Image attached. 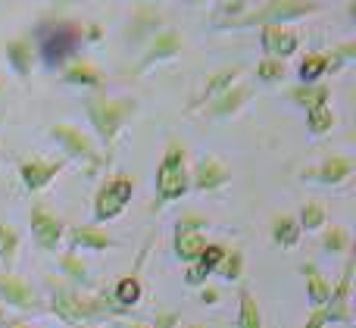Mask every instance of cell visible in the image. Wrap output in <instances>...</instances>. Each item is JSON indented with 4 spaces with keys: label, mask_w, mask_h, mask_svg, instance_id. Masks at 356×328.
Returning <instances> with one entry per match:
<instances>
[{
    "label": "cell",
    "mask_w": 356,
    "mask_h": 328,
    "mask_svg": "<svg viewBox=\"0 0 356 328\" xmlns=\"http://www.w3.org/2000/svg\"><path fill=\"white\" fill-rule=\"evenodd\" d=\"M13 322H10V319H6V313L3 310H0V328H10Z\"/></svg>",
    "instance_id": "cell-40"
},
{
    "label": "cell",
    "mask_w": 356,
    "mask_h": 328,
    "mask_svg": "<svg viewBox=\"0 0 356 328\" xmlns=\"http://www.w3.org/2000/svg\"><path fill=\"white\" fill-rule=\"evenodd\" d=\"M191 188L188 166H184V147L181 144H169L163 154L160 166H156V204H172V200L184 197Z\"/></svg>",
    "instance_id": "cell-3"
},
{
    "label": "cell",
    "mask_w": 356,
    "mask_h": 328,
    "mask_svg": "<svg viewBox=\"0 0 356 328\" xmlns=\"http://www.w3.org/2000/svg\"><path fill=\"white\" fill-rule=\"evenodd\" d=\"M307 125L313 135H325L334 125V113L328 106H316V110H307Z\"/></svg>",
    "instance_id": "cell-28"
},
{
    "label": "cell",
    "mask_w": 356,
    "mask_h": 328,
    "mask_svg": "<svg viewBox=\"0 0 356 328\" xmlns=\"http://www.w3.org/2000/svg\"><path fill=\"white\" fill-rule=\"evenodd\" d=\"M141 281L135 279V275H125V279L116 281V288H113V300L119 304V310H129V306H135L138 300H141Z\"/></svg>",
    "instance_id": "cell-20"
},
{
    "label": "cell",
    "mask_w": 356,
    "mask_h": 328,
    "mask_svg": "<svg viewBox=\"0 0 356 328\" xmlns=\"http://www.w3.org/2000/svg\"><path fill=\"white\" fill-rule=\"evenodd\" d=\"M63 79H66L69 85H85V88H100L104 85L100 72L94 66H88V63H72V66H66Z\"/></svg>",
    "instance_id": "cell-23"
},
{
    "label": "cell",
    "mask_w": 356,
    "mask_h": 328,
    "mask_svg": "<svg viewBox=\"0 0 356 328\" xmlns=\"http://www.w3.org/2000/svg\"><path fill=\"white\" fill-rule=\"evenodd\" d=\"M131 191H135V179H131V175H113L97 191V197H94V219H97V222L116 219L119 213L129 206Z\"/></svg>",
    "instance_id": "cell-5"
},
{
    "label": "cell",
    "mask_w": 356,
    "mask_h": 328,
    "mask_svg": "<svg viewBox=\"0 0 356 328\" xmlns=\"http://www.w3.org/2000/svg\"><path fill=\"white\" fill-rule=\"evenodd\" d=\"M31 235H35L41 250H54L63 238V222L56 216H50L44 206H35L31 210Z\"/></svg>",
    "instance_id": "cell-10"
},
{
    "label": "cell",
    "mask_w": 356,
    "mask_h": 328,
    "mask_svg": "<svg viewBox=\"0 0 356 328\" xmlns=\"http://www.w3.org/2000/svg\"><path fill=\"white\" fill-rule=\"evenodd\" d=\"M328 69H332V60H328L325 54H309L307 60L300 63V69H297V72H300L303 85H313V81H319Z\"/></svg>",
    "instance_id": "cell-25"
},
{
    "label": "cell",
    "mask_w": 356,
    "mask_h": 328,
    "mask_svg": "<svg viewBox=\"0 0 356 328\" xmlns=\"http://www.w3.org/2000/svg\"><path fill=\"white\" fill-rule=\"evenodd\" d=\"M119 328H147V325H141V322H122Z\"/></svg>",
    "instance_id": "cell-41"
},
{
    "label": "cell",
    "mask_w": 356,
    "mask_h": 328,
    "mask_svg": "<svg viewBox=\"0 0 356 328\" xmlns=\"http://www.w3.org/2000/svg\"><path fill=\"white\" fill-rule=\"evenodd\" d=\"M313 10V0H269L259 10L247 13L241 19H232V25H284L288 19H300Z\"/></svg>",
    "instance_id": "cell-4"
},
{
    "label": "cell",
    "mask_w": 356,
    "mask_h": 328,
    "mask_svg": "<svg viewBox=\"0 0 356 328\" xmlns=\"http://www.w3.org/2000/svg\"><path fill=\"white\" fill-rule=\"evenodd\" d=\"M178 47H181V38H178L175 31H163V35L154 41V47L147 50V56H144V60L138 63V72H144V69H147L150 63H156V60L175 56V54H178Z\"/></svg>",
    "instance_id": "cell-15"
},
{
    "label": "cell",
    "mask_w": 356,
    "mask_h": 328,
    "mask_svg": "<svg viewBox=\"0 0 356 328\" xmlns=\"http://www.w3.org/2000/svg\"><path fill=\"white\" fill-rule=\"evenodd\" d=\"M350 279H353V260H347L344 275H341L338 288H332V297L322 306L328 316V322H350Z\"/></svg>",
    "instance_id": "cell-8"
},
{
    "label": "cell",
    "mask_w": 356,
    "mask_h": 328,
    "mask_svg": "<svg viewBox=\"0 0 356 328\" xmlns=\"http://www.w3.org/2000/svg\"><path fill=\"white\" fill-rule=\"evenodd\" d=\"M216 272L228 281H238L241 272H244V256H241V250H232V254L225 250V256H222V263L216 266Z\"/></svg>",
    "instance_id": "cell-29"
},
{
    "label": "cell",
    "mask_w": 356,
    "mask_h": 328,
    "mask_svg": "<svg viewBox=\"0 0 356 328\" xmlns=\"http://www.w3.org/2000/svg\"><path fill=\"white\" fill-rule=\"evenodd\" d=\"M282 75H284V63L282 60H272V56H266V60L257 66V79L259 81H278Z\"/></svg>",
    "instance_id": "cell-33"
},
{
    "label": "cell",
    "mask_w": 356,
    "mask_h": 328,
    "mask_svg": "<svg viewBox=\"0 0 356 328\" xmlns=\"http://www.w3.org/2000/svg\"><path fill=\"white\" fill-rule=\"evenodd\" d=\"M85 106H88V119H91L94 131L100 135V141H104L106 147L116 141L125 119L135 113V100H110V97H100V94L88 97Z\"/></svg>",
    "instance_id": "cell-2"
},
{
    "label": "cell",
    "mask_w": 356,
    "mask_h": 328,
    "mask_svg": "<svg viewBox=\"0 0 356 328\" xmlns=\"http://www.w3.org/2000/svg\"><path fill=\"white\" fill-rule=\"evenodd\" d=\"M325 322H328L325 310H313V316L307 319V325H303V328H325Z\"/></svg>",
    "instance_id": "cell-36"
},
{
    "label": "cell",
    "mask_w": 356,
    "mask_h": 328,
    "mask_svg": "<svg viewBox=\"0 0 356 328\" xmlns=\"http://www.w3.org/2000/svg\"><path fill=\"white\" fill-rule=\"evenodd\" d=\"M175 325H178L175 313H163V316H156V325L154 328H175Z\"/></svg>",
    "instance_id": "cell-37"
},
{
    "label": "cell",
    "mask_w": 356,
    "mask_h": 328,
    "mask_svg": "<svg viewBox=\"0 0 356 328\" xmlns=\"http://www.w3.org/2000/svg\"><path fill=\"white\" fill-rule=\"evenodd\" d=\"M294 104L307 106V110H316V106H328V88L325 85H300L288 94Z\"/></svg>",
    "instance_id": "cell-19"
},
{
    "label": "cell",
    "mask_w": 356,
    "mask_h": 328,
    "mask_svg": "<svg viewBox=\"0 0 356 328\" xmlns=\"http://www.w3.org/2000/svg\"><path fill=\"white\" fill-rule=\"evenodd\" d=\"M69 244L72 247H88V250H106L113 241L97 229H72L69 231Z\"/></svg>",
    "instance_id": "cell-24"
},
{
    "label": "cell",
    "mask_w": 356,
    "mask_h": 328,
    "mask_svg": "<svg viewBox=\"0 0 356 328\" xmlns=\"http://www.w3.org/2000/svg\"><path fill=\"white\" fill-rule=\"evenodd\" d=\"M247 97H250V88H234V91H232V88H228V91L222 94V97L216 100V104L209 106L207 113H209V116H228V113H234V110H238V106L244 104Z\"/></svg>",
    "instance_id": "cell-26"
},
{
    "label": "cell",
    "mask_w": 356,
    "mask_h": 328,
    "mask_svg": "<svg viewBox=\"0 0 356 328\" xmlns=\"http://www.w3.org/2000/svg\"><path fill=\"white\" fill-rule=\"evenodd\" d=\"M263 50L272 60H284L297 50V31L288 25H263Z\"/></svg>",
    "instance_id": "cell-11"
},
{
    "label": "cell",
    "mask_w": 356,
    "mask_h": 328,
    "mask_svg": "<svg viewBox=\"0 0 356 328\" xmlns=\"http://www.w3.org/2000/svg\"><path fill=\"white\" fill-rule=\"evenodd\" d=\"M300 229H307V231H313V229H322L325 225V210H322V204H307L300 210Z\"/></svg>",
    "instance_id": "cell-31"
},
{
    "label": "cell",
    "mask_w": 356,
    "mask_h": 328,
    "mask_svg": "<svg viewBox=\"0 0 356 328\" xmlns=\"http://www.w3.org/2000/svg\"><path fill=\"white\" fill-rule=\"evenodd\" d=\"M0 297L10 306H19V310H31L35 306V291L22 279H16V275H0Z\"/></svg>",
    "instance_id": "cell-13"
},
{
    "label": "cell",
    "mask_w": 356,
    "mask_h": 328,
    "mask_svg": "<svg viewBox=\"0 0 356 328\" xmlns=\"http://www.w3.org/2000/svg\"><path fill=\"white\" fill-rule=\"evenodd\" d=\"M238 328H263L259 306L247 288H241V294H238Z\"/></svg>",
    "instance_id": "cell-17"
},
{
    "label": "cell",
    "mask_w": 356,
    "mask_h": 328,
    "mask_svg": "<svg viewBox=\"0 0 356 328\" xmlns=\"http://www.w3.org/2000/svg\"><path fill=\"white\" fill-rule=\"evenodd\" d=\"M225 181H228V169L222 166L219 160L207 156V160L197 163V169H194V188H200V191H216V188H222Z\"/></svg>",
    "instance_id": "cell-14"
},
{
    "label": "cell",
    "mask_w": 356,
    "mask_h": 328,
    "mask_svg": "<svg viewBox=\"0 0 356 328\" xmlns=\"http://www.w3.org/2000/svg\"><path fill=\"white\" fill-rule=\"evenodd\" d=\"M81 41H85V28L79 22H69V19L47 22L38 28V44H41V56L47 66H63L69 56L79 54Z\"/></svg>",
    "instance_id": "cell-1"
},
{
    "label": "cell",
    "mask_w": 356,
    "mask_h": 328,
    "mask_svg": "<svg viewBox=\"0 0 356 328\" xmlns=\"http://www.w3.org/2000/svg\"><path fill=\"white\" fill-rule=\"evenodd\" d=\"M203 300H207V304H216V300H219V294H216V291H203Z\"/></svg>",
    "instance_id": "cell-39"
},
{
    "label": "cell",
    "mask_w": 356,
    "mask_h": 328,
    "mask_svg": "<svg viewBox=\"0 0 356 328\" xmlns=\"http://www.w3.org/2000/svg\"><path fill=\"white\" fill-rule=\"evenodd\" d=\"M16 250H19V231L13 225H0V260H3L6 269L16 260Z\"/></svg>",
    "instance_id": "cell-27"
},
{
    "label": "cell",
    "mask_w": 356,
    "mask_h": 328,
    "mask_svg": "<svg viewBox=\"0 0 356 328\" xmlns=\"http://www.w3.org/2000/svg\"><path fill=\"white\" fill-rule=\"evenodd\" d=\"M197 3H200V0H197Z\"/></svg>",
    "instance_id": "cell-44"
},
{
    "label": "cell",
    "mask_w": 356,
    "mask_h": 328,
    "mask_svg": "<svg viewBox=\"0 0 356 328\" xmlns=\"http://www.w3.org/2000/svg\"><path fill=\"white\" fill-rule=\"evenodd\" d=\"M203 219H197V216H188V219H181L178 222V229H175V254H178V260H184V263H197V256L203 254V247H207V238H203Z\"/></svg>",
    "instance_id": "cell-6"
},
{
    "label": "cell",
    "mask_w": 356,
    "mask_h": 328,
    "mask_svg": "<svg viewBox=\"0 0 356 328\" xmlns=\"http://www.w3.org/2000/svg\"><path fill=\"white\" fill-rule=\"evenodd\" d=\"M50 135H54L56 141H60L63 147H66V154H69V156H75V160H85L91 172L100 166L97 150L91 147V141H88V138L81 135L79 129H72V125H54V129H50Z\"/></svg>",
    "instance_id": "cell-7"
},
{
    "label": "cell",
    "mask_w": 356,
    "mask_h": 328,
    "mask_svg": "<svg viewBox=\"0 0 356 328\" xmlns=\"http://www.w3.org/2000/svg\"><path fill=\"white\" fill-rule=\"evenodd\" d=\"M60 266H63V272H69L75 281H85V279H88V275H85V272H88V269H85V263H81L75 254H66V256H63V260H60Z\"/></svg>",
    "instance_id": "cell-34"
},
{
    "label": "cell",
    "mask_w": 356,
    "mask_h": 328,
    "mask_svg": "<svg viewBox=\"0 0 356 328\" xmlns=\"http://www.w3.org/2000/svg\"><path fill=\"white\" fill-rule=\"evenodd\" d=\"M6 56H10V66L16 69L19 75L31 72V41L29 38H19V41L6 44Z\"/></svg>",
    "instance_id": "cell-22"
},
{
    "label": "cell",
    "mask_w": 356,
    "mask_h": 328,
    "mask_svg": "<svg viewBox=\"0 0 356 328\" xmlns=\"http://www.w3.org/2000/svg\"><path fill=\"white\" fill-rule=\"evenodd\" d=\"M0 88H3V81H0Z\"/></svg>",
    "instance_id": "cell-43"
},
{
    "label": "cell",
    "mask_w": 356,
    "mask_h": 328,
    "mask_svg": "<svg viewBox=\"0 0 356 328\" xmlns=\"http://www.w3.org/2000/svg\"><path fill=\"white\" fill-rule=\"evenodd\" d=\"M97 38H100V28L97 25H91V28H88V41H97Z\"/></svg>",
    "instance_id": "cell-38"
},
{
    "label": "cell",
    "mask_w": 356,
    "mask_h": 328,
    "mask_svg": "<svg viewBox=\"0 0 356 328\" xmlns=\"http://www.w3.org/2000/svg\"><path fill=\"white\" fill-rule=\"evenodd\" d=\"M303 279H307V294H309V304L316 306V310H322V306L328 304V297H332V285H328L325 279L319 275V269L316 266H303L300 269Z\"/></svg>",
    "instance_id": "cell-16"
},
{
    "label": "cell",
    "mask_w": 356,
    "mask_h": 328,
    "mask_svg": "<svg viewBox=\"0 0 356 328\" xmlns=\"http://www.w3.org/2000/svg\"><path fill=\"white\" fill-rule=\"evenodd\" d=\"M222 256H225V247H222V244H207V247H203V254L197 256V266L209 275V272H216V266L222 263Z\"/></svg>",
    "instance_id": "cell-32"
},
{
    "label": "cell",
    "mask_w": 356,
    "mask_h": 328,
    "mask_svg": "<svg viewBox=\"0 0 356 328\" xmlns=\"http://www.w3.org/2000/svg\"><path fill=\"white\" fill-rule=\"evenodd\" d=\"M63 166L66 163H47V160H22L19 163V175H22V185L29 188V191H41V188H47L50 181L56 179V175L63 172Z\"/></svg>",
    "instance_id": "cell-9"
},
{
    "label": "cell",
    "mask_w": 356,
    "mask_h": 328,
    "mask_svg": "<svg viewBox=\"0 0 356 328\" xmlns=\"http://www.w3.org/2000/svg\"><path fill=\"white\" fill-rule=\"evenodd\" d=\"M322 247L325 250H332V254H341V250H347L350 247V235H347L341 225H332V229L322 235Z\"/></svg>",
    "instance_id": "cell-30"
},
{
    "label": "cell",
    "mask_w": 356,
    "mask_h": 328,
    "mask_svg": "<svg viewBox=\"0 0 356 328\" xmlns=\"http://www.w3.org/2000/svg\"><path fill=\"white\" fill-rule=\"evenodd\" d=\"M191 328H200V325H191Z\"/></svg>",
    "instance_id": "cell-42"
},
{
    "label": "cell",
    "mask_w": 356,
    "mask_h": 328,
    "mask_svg": "<svg viewBox=\"0 0 356 328\" xmlns=\"http://www.w3.org/2000/svg\"><path fill=\"white\" fill-rule=\"evenodd\" d=\"M184 281H188V285H200V281H207V272H203L197 263H191V269H188V275H184Z\"/></svg>",
    "instance_id": "cell-35"
},
{
    "label": "cell",
    "mask_w": 356,
    "mask_h": 328,
    "mask_svg": "<svg viewBox=\"0 0 356 328\" xmlns=\"http://www.w3.org/2000/svg\"><path fill=\"white\" fill-rule=\"evenodd\" d=\"M300 225H297V219L291 216H275V222H272V241L282 244V247H294L297 241H300Z\"/></svg>",
    "instance_id": "cell-21"
},
{
    "label": "cell",
    "mask_w": 356,
    "mask_h": 328,
    "mask_svg": "<svg viewBox=\"0 0 356 328\" xmlns=\"http://www.w3.org/2000/svg\"><path fill=\"white\" fill-rule=\"evenodd\" d=\"M241 75V69L234 66V69H222V72H216V75H209V81L203 85V91H200V97L194 100V106H200L203 100H213L219 91H228L232 88V81Z\"/></svg>",
    "instance_id": "cell-18"
},
{
    "label": "cell",
    "mask_w": 356,
    "mask_h": 328,
    "mask_svg": "<svg viewBox=\"0 0 356 328\" xmlns=\"http://www.w3.org/2000/svg\"><path fill=\"white\" fill-rule=\"evenodd\" d=\"M350 175H353V160H347V156H332V160H325L319 169H307L303 179H316V181H322V185H341V181H347Z\"/></svg>",
    "instance_id": "cell-12"
}]
</instances>
